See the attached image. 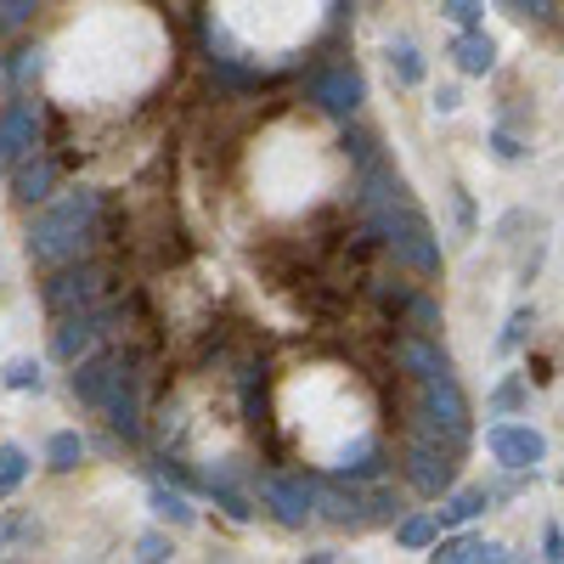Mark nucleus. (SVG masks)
Returning <instances> with one entry per match:
<instances>
[{
	"label": "nucleus",
	"mask_w": 564,
	"mask_h": 564,
	"mask_svg": "<svg viewBox=\"0 0 564 564\" xmlns=\"http://www.w3.org/2000/svg\"><path fill=\"white\" fill-rule=\"evenodd\" d=\"M135 547H141V558H170V553H175V547H170L164 536H141Z\"/></svg>",
	"instance_id": "72a5a7b5"
},
{
	"label": "nucleus",
	"mask_w": 564,
	"mask_h": 564,
	"mask_svg": "<svg viewBox=\"0 0 564 564\" xmlns=\"http://www.w3.org/2000/svg\"><path fill=\"white\" fill-rule=\"evenodd\" d=\"M558 7V0H513V12H520V18H547Z\"/></svg>",
	"instance_id": "473e14b6"
},
{
	"label": "nucleus",
	"mask_w": 564,
	"mask_h": 564,
	"mask_svg": "<svg viewBox=\"0 0 564 564\" xmlns=\"http://www.w3.org/2000/svg\"><path fill=\"white\" fill-rule=\"evenodd\" d=\"M441 12H446L457 29H480V18H486V0H441Z\"/></svg>",
	"instance_id": "bb28decb"
},
{
	"label": "nucleus",
	"mask_w": 564,
	"mask_h": 564,
	"mask_svg": "<svg viewBox=\"0 0 564 564\" xmlns=\"http://www.w3.org/2000/svg\"><path fill=\"white\" fill-rule=\"evenodd\" d=\"M52 186H57V164H52V159H23L18 175H12V198L34 209V204L52 198Z\"/></svg>",
	"instance_id": "2eb2a0df"
},
{
	"label": "nucleus",
	"mask_w": 564,
	"mask_h": 564,
	"mask_svg": "<svg viewBox=\"0 0 564 564\" xmlns=\"http://www.w3.org/2000/svg\"><path fill=\"white\" fill-rule=\"evenodd\" d=\"M435 531H441L435 513H406V520H395V542H401V547H430Z\"/></svg>",
	"instance_id": "aec40b11"
},
{
	"label": "nucleus",
	"mask_w": 564,
	"mask_h": 564,
	"mask_svg": "<svg viewBox=\"0 0 564 564\" xmlns=\"http://www.w3.org/2000/svg\"><path fill=\"white\" fill-rule=\"evenodd\" d=\"M531 322H536V316H531V305H520V311H513V316H508V327H502V339H497V356L520 350V339L531 334Z\"/></svg>",
	"instance_id": "a878e982"
},
{
	"label": "nucleus",
	"mask_w": 564,
	"mask_h": 564,
	"mask_svg": "<svg viewBox=\"0 0 564 564\" xmlns=\"http://www.w3.org/2000/svg\"><path fill=\"white\" fill-rule=\"evenodd\" d=\"M542 547H547V558H564V536H558V525L542 531Z\"/></svg>",
	"instance_id": "c9c22d12"
},
{
	"label": "nucleus",
	"mask_w": 564,
	"mask_h": 564,
	"mask_svg": "<svg viewBox=\"0 0 564 564\" xmlns=\"http://www.w3.org/2000/svg\"><path fill=\"white\" fill-rule=\"evenodd\" d=\"M406 480L423 497H441L452 486V452H441V441H430V435H417L406 446Z\"/></svg>",
	"instance_id": "6e6552de"
},
{
	"label": "nucleus",
	"mask_w": 564,
	"mask_h": 564,
	"mask_svg": "<svg viewBox=\"0 0 564 564\" xmlns=\"http://www.w3.org/2000/svg\"><path fill=\"white\" fill-rule=\"evenodd\" d=\"M254 186L265 193V209H294L300 198H311L316 186V141H300V135H282V148L260 153L254 164Z\"/></svg>",
	"instance_id": "f03ea898"
},
{
	"label": "nucleus",
	"mask_w": 564,
	"mask_h": 564,
	"mask_svg": "<svg viewBox=\"0 0 564 564\" xmlns=\"http://www.w3.org/2000/svg\"><path fill=\"white\" fill-rule=\"evenodd\" d=\"M361 97H367V85H361V74H356L350 63H334V68L311 74V102H316L322 113L350 119V113L361 108Z\"/></svg>",
	"instance_id": "0eeeda50"
},
{
	"label": "nucleus",
	"mask_w": 564,
	"mask_h": 564,
	"mask_svg": "<svg viewBox=\"0 0 564 564\" xmlns=\"http://www.w3.org/2000/svg\"><path fill=\"white\" fill-rule=\"evenodd\" d=\"M119 367H124L119 356H85V361H79V372H74V395H79L85 406H102Z\"/></svg>",
	"instance_id": "4468645a"
},
{
	"label": "nucleus",
	"mask_w": 564,
	"mask_h": 564,
	"mask_svg": "<svg viewBox=\"0 0 564 564\" xmlns=\"http://www.w3.org/2000/svg\"><path fill=\"white\" fill-rule=\"evenodd\" d=\"M148 502H153V513H159V520H170V525H193V508H186V497L181 491H170V486H153L148 491Z\"/></svg>",
	"instance_id": "4be33fe9"
},
{
	"label": "nucleus",
	"mask_w": 564,
	"mask_h": 564,
	"mask_svg": "<svg viewBox=\"0 0 564 564\" xmlns=\"http://www.w3.org/2000/svg\"><path fill=\"white\" fill-rule=\"evenodd\" d=\"M435 558L441 564H502L508 558V547L502 542H491V536H446V542H435Z\"/></svg>",
	"instance_id": "f3484780"
},
{
	"label": "nucleus",
	"mask_w": 564,
	"mask_h": 564,
	"mask_svg": "<svg viewBox=\"0 0 564 564\" xmlns=\"http://www.w3.org/2000/svg\"><path fill=\"white\" fill-rule=\"evenodd\" d=\"M34 135H40V113L29 102L0 108V164H18L34 148Z\"/></svg>",
	"instance_id": "9b49d317"
},
{
	"label": "nucleus",
	"mask_w": 564,
	"mask_h": 564,
	"mask_svg": "<svg viewBox=\"0 0 564 564\" xmlns=\"http://www.w3.org/2000/svg\"><path fill=\"white\" fill-rule=\"evenodd\" d=\"M395 361H401V367L412 372V379H441V372H452V361L441 356L435 334H417V339H401Z\"/></svg>",
	"instance_id": "dca6fc26"
},
{
	"label": "nucleus",
	"mask_w": 564,
	"mask_h": 564,
	"mask_svg": "<svg viewBox=\"0 0 564 564\" xmlns=\"http://www.w3.org/2000/svg\"><path fill=\"white\" fill-rule=\"evenodd\" d=\"M395 520H401V497L390 486L367 491V525H395Z\"/></svg>",
	"instance_id": "b1692460"
},
{
	"label": "nucleus",
	"mask_w": 564,
	"mask_h": 564,
	"mask_svg": "<svg viewBox=\"0 0 564 564\" xmlns=\"http://www.w3.org/2000/svg\"><path fill=\"white\" fill-rule=\"evenodd\" d=\"M102 294V271H68V276H57L52 282V289H45V305H52V311H74V305H90V300H97Z\"/></svg>",
	"instance_id": "ddd939ff"
},
{
	"label": "nucleus",
	"mask_w": 564,
	"mask_h": 564,
	"mask_svg": "<svg viewBox=\"0 0 564 564\" xmlns=\"http://www.w3.org/2000/svg\"><path fill=\"white\" fill-rule=\"evenodd\" d=\"M520 401H525V384H502V390H497V401H491V406H497V412H502V406H520Z\"/></svg>",
	"instance_id": "f704fd0d"
},
{
	"label": "nucleus",
	"mask_w": 564,
	"mask_h": 564,
	"mask_svg": "<svg viewBox=\"0 0 564 564\" xmlns=\"http://www.w3.org/2000/svg\"><path fill=\"white\" fill-rule=\"evenodd\" d=\"M29 12H34V0H0V34L23 29V23H29Z\"/></svg>",
	"instance_id": "c85d7f7f"
},
{
	"label": "nucleus",
	"mask_w": 564,
	"mask_h": 564,
	"mask_svg": "<svg viewBox=\"0 0 564 564\" xmlns=\"http://www.w3.org/2000/svg\"><path fill=\"white\" fill-rule=\"evenodd\" d=\"M452 57H457L463 74H491V68H497V40L480 34V29H468V34H457Z\"/></svg>",
	"instance_id": "a211bd4d"
},
{
	"label": "nucleus",
	"mask_w": 564,
	"mask_h": 564,
	"mask_svg": "<svg viewBox=\"0 0 564 564\" xmlns=\"http://www.w3.org/2000/svg\"><path fill=\"white\" fill-rule=\"evenodd\" d=\"M390 74H395V85H417L423 79V57H417L412 40H390Z\"/></svg>",
	"instance_id": "412c9836"
},
{
	"label": "nucleus",
	"mask_w": 564,
	"mask_h": 564,
	"mask_svg": "<svg viewBox=\"0 0 564 564\" xmlns=\"http://www.w3.org/2000/svg\"><path fill=\"white\" fill-rule=\"evenodd\" d=\"M491 153H497L502 164H520V159H525V148H520V141H513L508 130H497V135H491Z\"/></svg>",
	"instance_id": "7c9ffc66"
},
{
	"label": "nucleus",
	"mask_w": 564,
	"mask_h": 564,
	"mask_svg": "<svg viewBox=\"0 0 564 564\" xmlns=\"http://www.w3.org/2000/svg\"><path fill=\"white\" fill-rule=\"evenodd\" d=\"M97 412H108V423H113V430H119L124 441H135V435H141V395H135V372H130V367H119V372H113L108 401H102Z\"/></svg>",
	"instance_id": "9d476101"
},
{
	"label": "nucleus",
	"mask_w": 564,
	"mask_h": 564,
	"mask_svg": "<svg viewBox=\"0 0 564 564\" xmlns=\"http://www.w3.org/2000/svg\"><path fill=\"white\" fill-rule=\"evenodd\" d=\"M97 209H102V198L90 193V186H74L63 204H52V209L29 226V260H34V265H63V260H74V254L85 249V231H90V220H97Z\"/></svg>",
	"instance_id": "f257e3e1"
},
{
	"label": "nucleus",
	"mask_w": 564,
	"mask_h": 564,
	"mask_svg": "<svg viewBox=\"0 0 564 564\" xmlns=\"http://www.w3.org/2000/svg\"><path fill=\"white\" fill-rule=\"evenodd\" d=\"M486 452L508 468V475H525V468L547 463V441H542V430H531V423H491Z\"/></svg>",
	"instance_id": "423d86ee"
},
{
	"label": "nucleus",
	"mask_w": 564,
	"mask_h": 564,
	"mask_svg": "<svg viewBox=\"0 0 564 564\" xmlns=\"http://www.w3.org/2000/svg\"><path fill=\"white\" fill-rule=\"evenodd\" d=\"M260 502L276 513V525H289V531H305L311 525V513H316V486L305 475H260Z\"/></svg>",
	"instance_id": "39448f33"
},
{
	"label": "nucleus",
	"mask_w": 564,
	"mask_h": 564,
	"mask_svg": "<svg viewBox=\"0 0 564 564\" xmlns=\"http://www.w3.org/2000/svg\"><path fill=\"white\" fill-rule=\"evenodd\" d=\"M412 322H417V334H441V305L435 300H412Z\"/></svg>",
	"instance_id": "c756f323"
},
{
	"label": "nucleus",
	"mask_w": 564,
	"mask_h": 564,
	"mask_svg": "<svg viewBox=\"0 0 564 564\" xmlns=\"http://www.w3.org/2000/svg\"><path fill=\"white\" fill-rule=\"evenodd\" d=\"M7 384H12V390H40L45 372H40V361H12V367H7Z\"/></svg>",
	"instance_id": "cd10ccee"
},
{
	"label": "nucleus",
	"mask_w": 564,
	"mask_h": 564,
	"mask_svg": "<svg viewBox=\"0 0 564 564\" xmlns=\"http://www.w3.org/2000/svg\"><path fill=\"white\" fill-rule=\"evenodd\" d=\"M316 508H322L334 525H350V531H356V525H367V497H361L356 486L345 491V475H339L334 486H322V491H316Z\"/></svg>",
	"instance_id": "f8f14e48"
},
{
	"label": "nucleus",
	"mask_w": 564,
	"mask_h": 564,
	"mask_svg": "<svg viewBox=\"0 0 564 564\" xmlns=\"http://www.w3.org/2000/svg\"><path fill=\"white\" fill-rule=\"evenodd\" d=\"M457 108H463V90L457 85H441L435 90V113H457Z\"/></svg>",
	"instance_id": "2f4dec72"
},
{
	"label": "nucleus",
	"mask_w": 564,
	"mask_h": 564,
	"mask_svg": "<svg viewBox=\"0 0 564 564\" xmlns=\"http://www.w3.org/2000/svg\"><path fill=\"white\" fill-rule=\"evenodd\" d=\"M102 311H68L63 316V327H57V339H52V350H57V361H85L90 350H97V339H102Z\"/></svg>",
	"instance_id": "1a4fd4ad"
},
{
	"label": "nucleus",
	"mask_w": 564,
	"mask_h": 564,
	"mask_svg": "<svg viewBox=\"0 0 564 564\" xmlns=\"http://www.w3.org/2000/svg\"><path fill=\"white\" fill-rule=\"evenodd\" d=\"M23 480H29V452L7 441V446H0V497H12Z\"/></svg>",
	"instance_id": "5701e85b"
},
{
	"label": "nucleus",
	"mask_w": 564,
	"mask_h": 564,
	"mask_svg": "<svg viewBox=\"0 0 564 564\" xmlns=\"http://www.w3.org/2000/svg\"><path fill=\"white\" fill-rule=\"evenodd\" d=\"M372 226L384 231V243H390V254H395L401 265H412V271H423V276L441 271V243H435V231H430V220H423L406 198H401V204H384V209H372Z\"/></svg>",
	"instance_id": "7ed1b4c3"
},
{
	"label": "nucleus",
	"mask_w": 564,
	"mask_h": 564,
	"mask_svg": "<svg viewBox=\"0 0 564 564\" xmlns=\"http://www.w3.org/2000/svg\"><path fill=\"white\" fill-rule=\"evenodd\" d=\"M417 435L463 446V435H468V401L452 384V372H441V379H417Z\"/></svg>",
	"instance_id": "20e7f679"
},
{
	"label": "nucleus",
	"mask_w": 564,
	"mask_h": 564,
	"mask_svg": "<svg viewBox=\"0 0 564 564\" xmlns=\"http://www.w3.org/2000/svg\"><path fill=\"white\" fill-rule=\"evenodd\" d=\"M491 508V491L486 486H463L457 497H446L441 508H435V520L441 525H468V520H475V513H486Z\"/></svg>",
	"instance_id": "6ab92c4d"
},
{
	"label": "nucleus",
	"mask_w": 564,
	"mask_h": 564,
	"mask_svg": "<svg viewBox=\"0 0 564 564\" xmlns=\"http://www.w3.org/2000/svg\"><path fill=\"white\" fill-rule=\"evenodd\" d=\"M45 457H52V468H74V463L85 457V441L63 430V435H52V441H45Z\"/></svg>",
	"instance_id": "393cba45"
}]
</instances>
